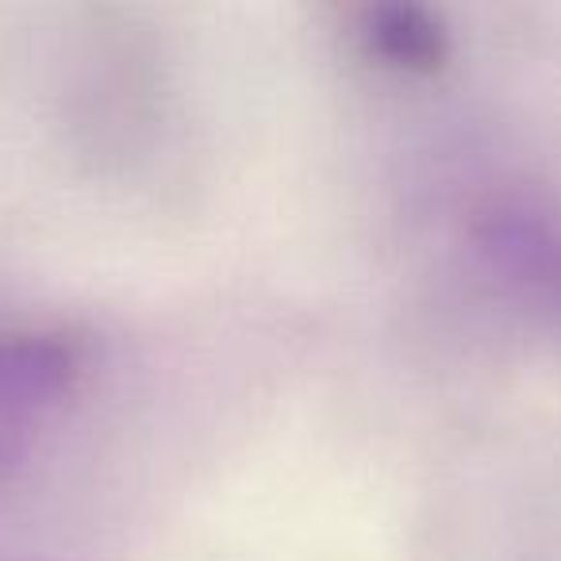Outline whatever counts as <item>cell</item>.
<instances>
[{"instance_id": "1", "label": "cell", "mask_w": 561, "mask_h": 561, "mask_svg": "<svg viewBox=\"0 0 561 561\" xmlns=\"http://www.w3.org/2000/svg\"><path fill=\"white\" fill-rule=\"evenodd\" d=\"M78 381L81 354L70 339L43 331L0 335V477L24 466Z\"/></svg>"}, {"instance_id": "2", "label": "cell", "mask_w": 561, "mask_h": 561, "mask_svg": "<svg viewBox=\"0 0 561 561\" xmlns=\"http://www.w3.org/2000/svg\"><path fill=\"white\" fill-rule=\"evenodd\" d=\"M358 47L374 66L404 78H431L450 62V32L443 16L408 0L362 9Z\"/></svg>"}]
</instances>
